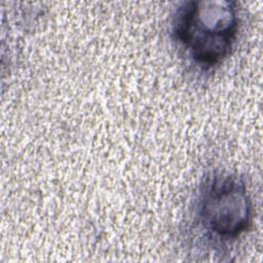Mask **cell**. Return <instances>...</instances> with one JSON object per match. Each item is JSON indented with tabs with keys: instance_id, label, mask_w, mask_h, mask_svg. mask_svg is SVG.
<instances>
[{
	"instance_id": "6da1fadb",
	"label": "cell",
	"mask_w": 263,
	"mask_h": 263,
	"mask_svg": "<svg viewBox=\"0 0 263 263\" xmlns=\"http://www.w3.org/2000/svg\"><path fill=\"white\" fill-rule=\"evenodd\" d=\"M239 31L237 3L229 0H187L173 12L170 32L183 54L201 71L221 65Z\"/></svg>"
},
{
	"instance_id": "7a4b0ae2",
	"label": "cell",
	"mask_w": 263,
	"mask_h": 263,
	"mask_svg": "<svg viewBox=\"0 0 263 263\" xmlns=\"http://www.w3.org/2000/svg\"><path fill=\"white\" fill-rule=\"evenodd\" d=\"M192 214L206 239L221 245L235 241L253 221L254 208L246 182L233 173L209 174L199 184Z\"/></svg>"
}]
</instances>
